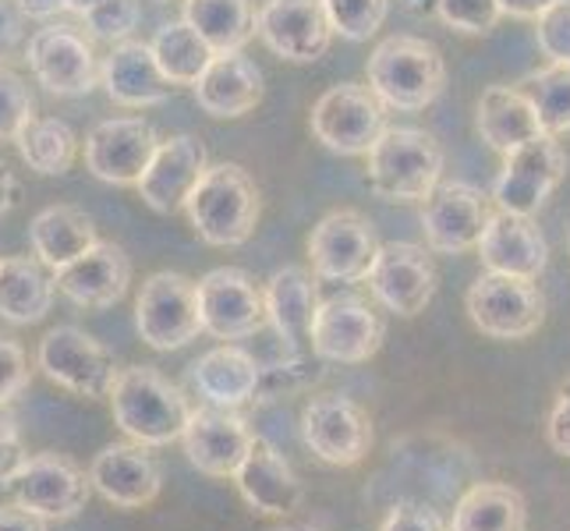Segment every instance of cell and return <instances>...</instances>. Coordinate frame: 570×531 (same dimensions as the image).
I'll return each instance as SVG.
<instances>
[{"instance_id": "cell-36", "label": "cell", "mask_w": 570, "mask_h": 531, "mask_svg": "<svg viewBox=\"0 0 570 531\" xmlns=\"http://www.w3.org/2000/svg\"><path fill=\"white\" fill-rule=\"evenodd\" d=\"M156 65L167 75L170 86H195L206 65L213 61V50L199 39L188 22H167L156 29L153 43H149Z\"/></svg>"}, {"instance_id": "cell-48", "label": "cell", "mask_w": 570, "mask_h": 531, "mask_svg": "<svg viewBox=\"0 0 570 531\" xmlns=\"http://www.w3.org/2000/svg\"><path fill=\"white\" fill-rule=\"evenodd\" d=\"M0 531H47V521L18 503H0Z\"/></svg>"}, {"instance_id": "cell-31", "label": "cell", "mask_w": 570, "mask_h": 531, "mask_svg": "<svg viewBox=\"0 0 570 531\" xmlns=\"http://www.w3.org/2000/svg\"><path fill=\"white\" fill-rule=\"evenodd\" d=\"M53 277L36 255H8L0 259V319L32 326L53 305Z\"/></svg>"}, {"instance_id": "cell-29", "label": "cell", "mask_w": 570, "mask_h": 531, "mask_svg": "<svg viewBox=\"0 0 570 531\" xmlns=\"http://www.w3.org/2000/svg\"><path fill=\"white\" fill-rule=\"evenodd\" d=\"M263 305H266V326L294 351L298 341L308 337L312 316L320 308L316 273H308L305 266L277 269L263 287Z\"/></svg>"}, {"instance_id": "cell-35", "label": "cell", "mask_w": 570, "mask_h": 531, "mask_svg": "<svg viewBox=\"0 0 570 531\" xmlns=\"http://www.w3.org/2000/svg\"><path fill=\"white\" fill-rule=\"evenodd\" d=\"M14 146L22 153V160L29 170L61 177L75 167L78 156V139L71 125H65L61 117H32V121L14 135Z\"/></svg>"}, {"instance_id": "cell-52", "label": "cell", "mask_w": 570, "mask_h": 531, "mask_svg": "<svg viewBox=\"0 0 570 531\" xmlns=\"http://www.w3.org/2000/svg\"><path fill=\"white\" fill-rule=\"evenodd\" d=\"M92 4H100V0H65V8H68V11H75V14H86Z\"/></svg>"}, {"instance_id": "cell-4", "label": "cell", "mask_w": 570, "mask_h": 531, "mask_svg": "<svg viewBox=\"0 0 570 531\" xmlns=\"http://www.w3.org/2000/svg\"><path fill=\"white\" fill-rule=\"evenodd\" d=\"M368 156V185L386 203H422L443 177V146L422 128H383Z\"/></svg>"}, {"instance_id": "cell-33", "label": "cell", "mask_w": 570, "mask_h": 531, "mask_svg": "<svg viewBox=\"0 0 570 531\" xmlns=\"http://www.w3.org/2000/svg\"><path fill=\"white\" fill-rule=\"evenodd\" d=\"M450 531H528V503L507 482H475L458 500Z\"/></svg>"}, {"instance_id": "cell-18", "label": "cell", "mask_w": 570, "mask_h": 531, "mask_svg": "<svg viewBox=\"0 0 570 531\" xmlns=\"http://www.w3.org/2000/svg\"><path fill=\"white\" fill-rule=\"evenodd\" d=\"M489 220L485 195L468 181H440L422 199L425 245L440 255H461L475 248Z\"/></svg>"}, {"instance_id": "cell-12", "label": "cell", "mask_w": 570, "mask_h": 531, "mask_svg": "<svg viewBox=\"0 0 570 531\" xmlns=\"http://www.w3.org/2000/svg\"><path fill=\"white\" fill-rule=\"evenodd\" d=\"M376 227L358 209H333L308 234V266L316 281L351 284L365 281L376 259Z\"/></svg>"}, {"instance_id": "cell-46", "label": "cell", "mask_w": 570, "mask_h": 531, "mask_svg": "<svg viewBox=\"0 0 570 531\" xmlns=\"http://www.w3.org/2000/svg\"><path fill=\"white\" fill-rule=\"evenodd\" d=\"M546 440L560 458H570V376L560 383L553 407L546 415Z\"/></svg>"}, {"instance_id": "cell-49", "label": "cell", "mask_w": 570, "mask_h": 531, "mask_svg": "<svg viewBox=\"0 0 570 531\" xmlns=\"http://www.w3.org/2000/svg\"><path fill=\"white\" fill-rule=\"evenodd\" d=\"M14 4L26 18H36V22H53L57 14L68 11L65 0H14Z\"/></svg>"}, {"instance_id": "cell-1", "label": "cell", "mask_w": 570, "mask_h": 531, "mask_svg": "<svg viewBox=\"0 0 570 531\" xmlns=\"http://www.w3.org/2000/svg\"><path fill=\"white\" fill-rule=\"evenodd\" d=\"M110 411L117 429L125 432L131 443L142 446H170L181 440L188 425L191 404L178 383H170L164 372L153 365H131L121 368L110 390Z\"/></svg>"}, {"instance_id": "cell-5", "label": "cell", "mask_w": 570, "mask_h": 531, "mask_svg": "<svg viewBox=\"0 0 570 531\" xmlns=\"http://www.w3.org/2000/svg\"><path fill=\"white\" fill-rule=\"evenodd\" d=\"M36 362L50 383L65 386L68 393L86 401H107L117 372H121L114 354L78 326H53L39 341Z\"/></svg>"}, {"instance_id": "cell-37", "label": "cell", "mask_w": 570, "mask_h": 531, "mask_svg": "<svg viewBox=\"0 0 570 531\" xmlns=\"http://www.w3.org/2000/svg\"><path fill=\"white\" fill-rule=\"evenodd\" d=\"M518 89L535 107L542 135L570 131V65H549L542 71H532Z\"/></svg>"}, {"instance_id": "cell-24", "label": "cell", "mask_w": 570, "mask_h": 531, "mask_svg": "<svg viewBox=\"0 0 570 531\" xmlns=\"http://www.w3.org/2000/svg\"><path fill=\"white\" fill-rule=\"evenodd\" d=\"M131 263L114 242H96L86 255L53 273V287L78 308H110L128 294Z\"/></svg>"}, {"instance_id": "cell-40", "label": "cell", "mask_w": 570, "mask_h": 531, "mask_svg": "<svg viewBox=\"0 0 570 531\" xmlns=\"http://www.w3.org/2000/svg\"><path fill=\"white\" fill-rule=\"evenodd\" d=\"M86 32L104 43H121L131 36V29L139 26V0H100L86 14Z\"/></svg>"}, {"instance_id": "cell-34", "label": "cell", "mask_w": 570, "mask_h": 531, "mask_svg": "<svg viewBox=\"0 0 570 531\" xmlns=\"http://www.w3.org/2000/svg\"><path fill=\"white\" fill-rule=\"evenodd\" d=\"M213 53L242 50L255 36L252 0H185V18Z\"/></svg>"}, {"instance_id": "cell-39", "label": "cell", "mask_w": 570, "mask_h": 531, "mask_svg": "<svg viewBox=\"0 0 570 531\" xmlns=\"http://www.w3.org/2000/svg\"><path fill=\"white\" fill-rule=\"evenodd\" d=\"M36 117V96L29 82L18 71L0 65V142H14V135L22 131Z\"/></svg>"}, {"instance_id": "cell-15", "label": "cell", "mask_w": 570, "mask_h": 531, "mask_svg": "<svg viewBox=\"0 0 570 531\" xmlns=\"http://www.w3.org/2000/svg\"><path fill=\"white\" fill-rule=\"evenodd\" d=\"M563 174H567V153L557 142V135H539V139L507 153L493 199L503 213L532 216L557 191Z\"/></svg>"}, {"instance_id": "cell-44", "label": "cell", "mask_w": 570, "mask_h": 531, "mask_svg": "<svg viewBox=\"0 0 570 531\" xmlns=\"http://www.w3.org/2000/svg\"><path fill=\"white\" fill-rule=\"evenodd\" d=\"M380 531H450V521L440 514V510H432L429 503L401 500L386 510Z\"/></svg>"}, {"instance_id": "cell-19", "label": "cell", "mask_w": 570, "mask_h": 531, "mask_svg": "<svg viewBox=\"0 0 570 531\" xmlns=\"http://www.w3.org/2000/svg\"><path fill=\"white\" fill-rule=\"evenodd\" d=\"M255 32L273 53L294 65L320 61L333 43L320 0H263L255 11Z\"/></svg>"}, {"instance_id": "cell-13", "label": "cell", "mask_w": 570, "mask_h": 531, "mask_svg": "<svg viewBox=\"0 0 570 531\" xmlns=\"http://www.w3.org/2000/svg\"><path fill=\"white\" fill-rule=\"evenodd\" d=\"M195 298H199V323L203 333L216 341H245L255 330L266 326V305L263 287L255 284L245 269L220 266L209 269L206 277L195 284Z\"/></svg>"}, {"instance_id": "cell-2", "label": "cell", "mask_w": 570, "mask_h": 531, "mask_svg": "<svg viewBox=\"0 0 570 531\" xmlns=\"http://www.w3.org/2000/svg\"><path fill=\"white\" fill-rule=\"evenodd\" d=\"M195 234L213 248L245 245L259 224V188L238 164L206 167L181 206Z\"/></svg>"}, {"instance_id": "cell-3", "label": "cell", "mask_w": 570, "mask_h": 531, "mask_svg": "<svg viewBox=\"0 0 570 531\" xmlns=\"http://www.w3.org/2000/svg\"><path fill=\"white\" fill-rule=\"evenodd\" d=\"M368 89L390 110H425L446 86L440 50L419 36H390L368 57Z\"/></svg>"}, {"instance_id": "cell-10", "label": "cell", "mask_w": 570, "mask_h": 531, "mask_svg": "<svg viewBox=\"0 0 570 531\" xmlns=\"http://www.w3.org/2000/svg\"><path fill=\"white\" fill-rule=\"evenodd\" d=\"M383 337H386L383 319L358 294H337V298L320 302L308 326L312 354L320 362H337V365L368 362L383 347Z\"/></svg>"}, {"instance_id": "cell-42", "label": "cell", "mask_w": 570, "mask_h": 531, "mask_svg": "<svg viewBox=\"0 0 570 531\" xmlns=\"http://www.w3.org/2000/svg\"><path fill=\"white\" fill-rule=\"evenodd\" d=\"M535 22L539 50L549 57V65H570V0H553Z\"/></svg>"}, {"instance_id": "cell-38", "label": "cell", "mask_w": 570, "mask_h": 531, "mask_svg": "<svg viewBox=\"0 0 570 531\" xmlns=\"http://www.w3.org/2000/svg\"><path fill=\"white\" fill-rule=\"evenodd\" d=\"M320 4L326 11L333 36H344L351 43L376 36L390 11V0H320Z\"/></svg>"}, {"instance_id": "cell-7", "label": "cell", "mask_w": 570, "mask_h": 531, "mask_svg": "<svg viewBox=\"0 0 570 531\" xmlns=\"http://www.w3.org/2000/svg\"><path fill=\"white\" fill-rule=\"evenodd\" d=\"M312 135L341 156H362L372 149V142L380 139L386 128L383 104L376 100V92L358 82H341L326 89L308 117Z\"/></svg>"}, {"instance_id": "cell-28", "label": "cell", "mask_w": 570, "mask_h": 531, "mask_svg": "<svg viewBox=\"0 0 570 531\" xmlns=\"http://www.w3.org/2000/svg\"><path fill=\"white\" fill-rule=\"evenodd\" d=\"M259 362L238 344H220L191 362V386L213 407H242L259 390Z\"/></svg>"}, {"instance_id": "cell-20", "label": "cell", "mask_w": 570, "mask_h": 531, "mask_svg": "<svg viewBox=\"0 0 570 531\" xmlns=\"http://www.w3.org/2000/svg\"><path fill=\"white\" fill-rule=\"evenodd\" d=\"M160 135L142 117H110L86 139V167L107 185H139Z\"/></svg>"}, {"instance_id": "cell-32", "label": "cell", "mask_w": 570, "mask_h": 531, "mask_svg": "<svg viewBox=\"0 0 570 531\" xmlns=\"http://www.w3.org/2000/svg\"><path fill=\"white\" fill-rule=\"evenodd\" d=\"M475 121H479L482 142H489L503 156L542 135L535 107L528 104V96L518 86H489L479 100Z\"/></svg>"}, {"instance_id": "cell-11", "label": "cell", "mask_w": 570, "mask_h": 531, "mask_svg": "<svg viewBox=\"0 0 570 531\" xmlns=\"http://www.w3.org/2000/svg\"><path fill=\"white\" fill-rule=\"evenodd\" d=\"M14 503L43 521H71L86 510L92 485L89 475L65 454H29L11 482Z\"/></svg>"}, {"instance_id": "cell-30", "label": "cell", "mask_w": 570, "mask_h": 531, "mask_svg": "<svg viewBox=\"0 0 570 531\" xmlns=\"http://www.w3.org/2000/svg\"><path fill=\"white\" fill-rule=\"evenodd\" d=\"M96 242L100 238H96L92 216L78 206H47V209H39L29 224L32 255L53 273L75 263L78 255H86Z\"/></svg>"}, {"instance_id": "cell-53", "label": "cell", "mask_w": 570, "mask_h": 531, "mask_svg": "<svg viewBox=\"0 0 570 531\" xmlns=\"http://www.w3.org/2000/svg\"><path fill=\"white\" fill-rule=\"evenodd\" d=\"M277 531H320V528H312V524H287V528H277Z\"/></svg>"}, {"instance_id": "cell-26", "label": "cell", "mask_w": 570, "mask_h": 531, "mask_svg": "<svg viewBox=\"0 0 570 531\" xmlns=\"http://www.w3.org/2000/svg\"><path fill=\"white\" fill-rule=\"evenodd\" d=\"M100 86L107 89V96L117 107H128V110L160 107L174 92L167 75L156 65L149 43H139V39L114 43V50L107 53V61L100 68Z\"/></svg>"}, {"instance_id": "cell-43", "label": "cell", "mask_w": 570, "mask_h": 531, "mask_svg": "<svg viewBox=\"0 0 570 531\" xmlns=\"http://www.w3.org/2000/svg\"><path fill=\"white\" fill-rule=\"evenodd\" d=\"M29 376L32 372H29L26 347L11 337H0V407H8L14 397H22Z\"/></svg>"}, {"instance_id": "cell-22", "label": "cell", "mask_w": 570, "mask_h": 531, "mask_svg": "<svg viewBox=\"0 0 570 531\" xmlns=\"http://www.w3.org/2000/svg\"><path fill=\"white\" fill-rule=\"evenodd\" d=\"M234 485H238L248 510L263 518H291L298 514L305 503V485L294 475V468L284 461V454L269 440L255 436L245 461L234 471Z\"/></svg>"}, {"instance_id": "cell-17", "label": "cell", "mask_w": 570, "mask_h": 531, "mask_svg": "<svg viewBox=\"0 0 570 531\" xmlns=\"http://www.w3.org/2000/svg\"><path fill=\"white\" fill-rule=\"evenodd\" d=\"M255 432L238 407H191L188 425L181 432V446L191 461L209 479H230L245 461Z\"/></svg>"}, {"instance_id": "cell-14", "label": "cell", "mask_w": 570, "mask_h": 531, "mask_svg": "<svg viewBox=\"0 0 570 531\" xmlns=\"http://www.w3.org/2000/svg\"><path fill=\"white\" fill-rule=\"evenodd\" d=\"M29 71L36 82L53 96H86L100 82V68H96V50L82 29L50 22L39 29L26 47Z\"/></svg>"}, {"instance_id": "cell-16", "label": "cell", "mask_w": 570, "mask_h": 531, "mask_svg": "<svg viewBox=\"0 0 570 531\" xmlns=\"http://www.w3.org/2000/svg\"><path fill=\"white\" fill-rule=\"evenodd\" d=\"M368 291L393 316H419L436 294V266H432L429 252L411 242H390L376 248L368 273Z\"/></svg>"}, {"instance_id": "cell-41", "label": "cell", "mask_w": 570, "mask_h": 531, "mask_svg": "<svg viewBox=\"0 0 570 531\" xmlns=\"http://www.w3.org/2000/svg\"><path fill=\"white\" fill-rule=\"evenodd\" d=\"M436 14L450 29L468 36H485L500 22V4L497 0H436Z\"/></svg>"}, {"instance_id": "cell-45", "label": "cell", "mask_w": 570, "mask_h": 531, "mask_svg": "<svg viewBox=\"0 0 570 531\" xmlns=\"http://www.w3.org/2000/svg\"><path fill=\"white\" fill-rule=\"evenodd\" d=\"M26 458H29V450L22 440V429H18L14 415H8V411L0 407V489H11Z\"/></svg>"}, {"instance_id": "cell-50", "label": "cell", "mask_w": 570, "mask_h": 531, "mask_svg": "<svg viewBox=\"0 0 570 531\" xmlns=\"http://www.w3.org/2000/svg\"><path fill=\"white\" fill-rule=\"evenodd\" d=\"M500 4V14H510V18H539L553 0H497Z\"/></svg>"}, {"instance_id": "cell-27", "label": "cell", "mask_w": 570, "mask_h": 531, "mask_svg": "<svg viewBox=\"0 0 570 531\" xmlns=\"http://www.w3.org/2000/svg\"><path fill=\"white\" fill-rule=\"evenodd\" d=\"M195 104L213 117H245L263 100V71L242 50L213 53V61L199 75Z\"/></svg>"}, {"instance_id": "cell-23", "label": "cell", "mask_w": 570, "mask_h": 531, "mask_svg": "<svg viewBox=\"0 0 570 531\" xmlns=\"http://www.w3.org/2000/svg\"><path fill=\"white\" fill-rule=\"evenodd\" d=\"M206 167H209L206 146L195 139V135H174V139H164L156 146L153 160L135 188H139L142 203L149 209L174 213L185 206L188 191L195 188V181H199Z\"/></svg>"}, {"instance_id": "cell-47", "label": "cell", "mask_w": 570, "mask_h": 531, "mask_svg": "<svg viewBox=\"0 0 570 531\" xmlns=\"http://www.w3.org/2000/svg\"><path fill=\"white\" fill-rule=\"evenodd\" d=\"M26 36V14L14 0H0V57H8Z\"/></svg>"}, {"instance_id": "cell-6", "label": "cell", "mask_w": 570, "mask_h": 531, "mask_svg": "<svg viewBox=\"0 0 570 531\" xmlns=\"http://www.w3.org/2000/svg\"><path fill=\"white\" fill-rule=\"evenodd\" d=\"M468 316L485 337L493 341H524L546 319V298L528 277L510 273H482L468 291Z\"/></svg>"}, {"instance_id": "cell-8", "label": "cell", "mask_w": 570, "mask_h": 531, "mask_svg": "<svg viewBox=\"0 0 570 531\" xmlns=\"http://www.w3.org/2000/svg\"><path fill=\"white\" fill-rule=\"evenodd\" d=\"M302 440L323 464L355 468L372 450V419L344 393H320L302 407Z\"/></svg>"}, {"instance_id": "cell-21", "label": "cell", "mask_w": 570, "mask_h": 531, "mask_svg": "<svg viewBox=\"0 0 570 531\" xmlns=\"http://www.w3.org/2000/svg\"><path fill=\"white\" fill-rule=\"evenodd\" d=\"M89 485L117 510H142L164 489V468L142 443H110L89 464Z\"/></svg>"}, {"instance_id": "cell-51", "label": "cell", "mask_w": 570, "mask_h": 531, "mask_svg": "<svg viewBox=\"0 0 570 531\" xmlns=\"http://www.w3.org/2000/svg\"><path fill=\"white\" fill-rule=\"evenodd\" d=\"M14 203H18V177L4 164V156H0V216H4Z\"/></svg>"}, {"instance_id": "cell-25", "label": "cell", "mask_w": 570, "mask_h": 531, "mask_svg": "<svg viewBox=\"0 0 570 531\" xmlns=\"http://www.w3.org/2000/svg\"><path fill=\"white\" fill-rule=\"evenodd\" d=\"M475 248L489 273H510V277H528V281H535L549 259L546 238L532 216L503 213V209L489 213Z\"/></svg>"}, {"instance_id": "cell-9", "label": "cell", "mask_w": 570, "mask_h": 531, "mask_svg": "<svg viewBox=\"0 0 570 531\" xmlns=\"http://www.w3.org/2000/svg\"><path fill=\"white\" fill-rule=\"evenodd\" d=\"M135 330L153 351H178L203 333L195 284L181 273H153L135 302Z\"/></svg>"}]
</instances>
